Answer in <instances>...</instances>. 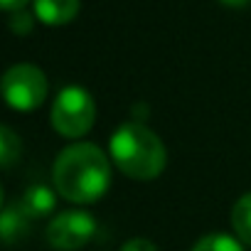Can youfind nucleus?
Listing matches in <instances>:
<instances>
[{"mask_svg":"<svg viewBox=\"0 0 251 251\" xmlns=\"http://www.w3.org/2000/svg\"><path fill=\"white\" fill-rule=\"evenodd\" d=\"M52 177L64 200L89 204L106 195L111 185V165L101 148L91 143H76L59 153Z\"/></svg>","mask_w":251,"mask_h":251,"instance_id":"1","label":"nucleus"},{"mask_svg":"<svg viewBox=\"0 0 251 251\" xmlns=\"http://www.w3.org/2000/svg\"><path fill=\"white\" fill-rule=\"evenodd\" d=\"M111 158L123 175L153 180L165 170V146L143 123H123L111 138Z\"/></svg>","mask_w":251,"mask_h":251,"instance_id":"2","label":"nucleus"},{"mask_svg":"<svg viewBox=\"0 0 251 251\" xmlns=\"http://www.w3.org/2000/svg\"><path fill=\"white\" fill-rule=\"evenodd\" d=\"M96 121V103L81 86H67L59 91L52 106V126L64 138H79L91 131Z\"/></svg>","mask_w":251,"mask_h":251,"instance_id":"3","label":"nucleus"},{"mask_svg":"<svg viewBox=\"0 0 251 251\" xmlns=\"http://www.w3.org/2000/svg\"><path fill=\"white\" fill-rule=\"evenodd\" d=\"M3 96L18 111H35L47 96V79L32 64H15L3 76Z\"/></svg>","mask_w":251,"mask_h":251,"instance_id":"4","label":"nucleus"},{"mask_svg":"<svg viewBox=\"0 0 251 251\" xmlns=\"http://www.w3.org/2000/svg\"><path fill=\"white\" fill-rule=\"evenodd\" d=\"M96 234V219L81 209L59 212L47 226V241L57 251H76Z\"/></svg>","mask_w":251,"mask_h":251,"instance_id":"5","label":"nucleus"},{"mask_svg":"<svg viewBox=\"0 0 251 251\" xmlns=\"http://www.w3.org/2000/svg\"><path fill=\"white\" fill-rule=\"evenodd\" d=\"M79 8H81V0H35V15L40 18V23L50 27L72 23Z\"/></svg>","mask_w":251,"mask_h":251,"instance_id":"6","label":"nucleus"},{"mask_svg":"<svg viewBox=\"0 0 251 251\" xmlns=\"http://www.w3.org/2000/svg\"><path fill=\"white\" fill-rule=\"evenodd\" d=\"M20 207L25 209V214L30 219H37V217H47L50 212H54V204H57V197L50 187L45 185H32L27 187V192L23 195V200H18Z\"/></svg>","mask_w":251,"mask_h":251,"instance_id":"7","label":"nucleus"},{"mask_svg":"<svg viewBox=\"0 0 251 251\" xmlns=\"http://www.w3.org/2000/svg\"><path fill=\"white\" fill-rule=\"evenodd\" d=\"M27 224H30V217L25 214L20 202L5 207L3 209V219H0V234H3V241L13 244L18 236H23L27 231Z\"/></svg>","mask_w":251,"mask_h":251,"instance_id":"8","label":"nucleus"},{"mask_svg":"<svg viewBox=\"0 0 251 251\" xmlns=\"http://www.w3.org/2000/svg\"><path fill=\"white\" fill-rule=\"evenodd\" d=\"M231 229L241 244L251 246V192H246L241 200H236L231 209Z\"/></svg>","mask_w":251,"mask_h":251,"instance_id":"9","label":"nucleus"},{"mask_svg":"<svg viewBox=\"0 0 251 251\" xmlns=\"http://www.w3.org/2000/svg\"><path fill=\"white\" fill-rule=\"evenodd\" d=\"M192 251H244V249L241 241H236L229 234H207L192 246Z\"/></svg>","mask_w":251,"mask_h":251,"instance_id":"10","label":"nucleus"},{"mask_svg":"<svg viewBox=\"0 0 251 251\" xmlns=\"http://www.w3.org/2000/svg\"><path fill=\"white\" fill-rule=\"evenodd\" d=\"M0 143H3V153H0V160H3L5 168H10L18 158H20V141L15 138V133L8 128V126H3V131H0Z\"/></svg>","mask_w":251,"mask_h":251,"instance_id":"11","label":"nucleus"},{"mask_svg":"<svg viewBox=\"0 0 251 251\" xmlns=\"http://www.w3.org/2000/svg\"><path fill=\"white\" fill-rule=\"evenodd\" d=\"M10 27H13V32H18V35H27V32L32 30V18H30L25 10H18V13H13Z\"/></svg>","mask_w":251,"mask_h":251,"instance_id":"12","label":"nucleus"},{"mask_svg":"<svg viewBox=\"0 0 251 251\" xmlns=\"http://www.w3.org/2000/svg\"><path fill=\"white\" fill-rule=\"evenodd\" d=\"M121 251H158V246L151 244L148 239H131L121 246Z\"/></svg>","mask_w":251,"mask_h":251,"instance_id":"13","label":"nucleus"},{"mask_svg":"<svg viewBox=\"0 0 251 251\" xmlns=\"http://www.w3.org/2000/svg\"><path fill=\"white\" fill-rule=\"evenodd\" d=\"M0 3H3V10H8V13H18V10H25L27 0H0Z\"/></svg>","mask_w":251,"mask_h":251,"instance_id":"14","label":"nucleus"},{"mask_svg":"<svg viewBox=\"0 0 251 251\" xmlns=\"http://www.w3.org/2000/svg\"><path fill=\"white\" fill-rule=\"evenodd\" d=\"M219 3H224L229 8H246V5H251V0H219Z\"/></svg>","mask_w":251,"mask_h":251,"instance_id":"15","label":"nucleus"}]
</instances>
